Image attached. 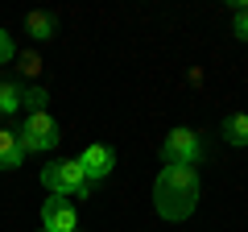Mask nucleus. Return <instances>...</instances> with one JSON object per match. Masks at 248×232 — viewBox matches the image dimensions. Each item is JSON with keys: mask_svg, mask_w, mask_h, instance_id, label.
I'll list each match as a JSON object with an SVG mask.
<instances>
[{"mask_svg": "<svg viewBox=\"0 0 248 232\" xmlns=\"http://www.w3.org/2000/svg\"><path fill=\"white\" fill-rule=\"evenodd\" d=\"M79 166H83V174H87V182L95 187L99 179H108V174L116 170V149L95 141V145H87V149L79 153Z\"/></svg>", "mask_w": 248, "mask_h": 232, "instance_id": "nucleus-6", "label": "nucleus"}, {"mask_svg": "<svg viewBox=\"0 0 248 232\" xmlns=\"http://www.w3.org/2000/svg\"><path fill=\"white\" fill-rule=\"evenodd\" d=\"M42 187L50 191V195H75V199H91V182L87 174H83L79 158H66V162H50V166H42Z\"/></svg>", "mask_w": 248, "mask_h": 232, "instance_id": "nucleus-2", "label": "nucleus"}, {"mask_svg": "<svg viewBox=\"0 0 248 232\" xmlns=\"http://www.w3.org/2000/svg\"><path fill=\"white\" fill-rule=\"evenodd\" d=\"M232 33H236L240 42H248V9L236 13V21H232Z\"/></svg>", "mask_w": 248, "mask_h": 232, "instance_id": "nucleus-13", "label": "nucleus"}, {"mask_svg": "<svg viewBox=\"0 0 248 232\" xmlns=\"http://www.w3.org/2000/svg\"><path fill=\"white\" fill-rule=\"evenodd\" d=\"M9 58H17V46H13V37L4 33V29H0V66L9 63Z\"/></svg>", "mask_w": 248, "mask_h": 232, "instance_id": "nucleus-12", "label": "nucleus"}, {"mask_svg": "<svg viewBox=\"0 0 248 232\" xmlns=\"http://www.w3.org/2000/svg\"><path fill=\"white\" fill-rule=\"evenodd\" d=\"M17 141H21L25 153H42V149H54V145L62 141V133H58V125H54L50 112H29V120L17 133Z\"/></svg>", "mask_w": 248, "mask_h": 232, "instance_id": "nucleus-4", "label": "nucleus"}, {"mask_svg": "<svg viewBox=\"0 0 248 232\" xmlns=\"http://www.w3.org/2000/svg\"><path fill=\"white\" fill-rule=\"evenodd\" d=\"M21 162H25V149H21L17 133H9V129H0V170H17Z\"/></svg>", "mask_w": 248, "mask_h": 232, "instance_id": "nucleus-7", "label": "nucleus"}, {"mask_svg": "<svg viewBox=\"0 0 248 232\" xmlns=\"http://www.w3.org/2000/svg\"><path fill=\"white\" fill-rule=\"evenodd\" d=\"M21 71H25V75H42V63H37V54H21Z\"/></svg>", "mask_w": 248, "mask_h": 232, "instance_id": "nucleus-14", "label": "nucleus"}, {"mask_svg": "<svg viewBox=\"0 0 248 232\" xmlns=\"http://www.w3.org/2000/svg\"><path fill=\"white\" fill-rule=\"evenodd\" d=\"M203 137L195 133V129L178 125L174 133H166V141H161V162L166 166H199L203 162Z\"/></svg>", "mask_w": 248, "mask_h": 232, "instance_id": "nucleus-3", "label": "nucleus"}, {"mask_svg": "<svg viewBox=\"0 0 248 232\" xmlns=\"http://www.w3.org/2000/svg\"><path fill=\"white\" fill-rule=\"evenodd\" d=\"M42 232H79L75 203H66L62 195L46 199V203H42Z\"/></svg>", "mask_w": 248, "mask_h": 232, "instance_id": "nucleus-5", "label": "nucleus"}, {"mask_svg": "<svg viewBox=\"0 0 248 232\" xmlns=\"http://www.w3.org/2000/svg\"><path fill=\"white\" fill-rule=\"evenodd\" d=\"M0 116H4V112H0Z\"/></svg>", "mask_w": 248, "mask_h": 232, "instance_id": "nucleus-15", "label": "nucleus"}, {"mask_svg": "<svg viewBox=\"0 0 248 232\" xmlns=\"http://www.w3.org/2000/svg\"><path fill=\"white\" fill-rule=\"evenodd\" d=\"M21 108V87L17 83H0V112H17Z\"/></svg>", "mask_w": 248, "mask_h": 232, "instance_id": "nucleus-11", "label": "nucleus"}, {"mask_svg": "<svg viewBox=\"0 0 248 232\" xmlns=\"http://www.w3.org/2000/svg\"><path fill=\"white\" fill-rule=\"evenodd\" d=\"M25 29H29L33 42H50L54 29H58V21H54V13H29V17H25Z\"/></svg>", "mask_w": 248, "mask_h": 232, "instance_id": "nucleus-9", "label": "nucleus"}, {"mask_svg": "<svg viewBox=\"0 0 248 232\" xmlns=\"http://www.w3.org/2000/svg\"><path fill=\"white\" fill-rule=\"evenodd\" d=\"M219 133H223V141H228V145H248V112H232V116H223Z\"/></svg>", "mask_w": 248, "mask_h": 232, "instance_id": "nucleus-8", "label": "nucleus"}, {"mask_svg": "<svg viewBox=\"0 0 248 232\" xmlns=\"http://www.w3.org/2000/svg\"><path fill=\"white\" fill-rule=\"evenodd\" d=\"M46 104H50V91H46V87L21 91V108H29V112H46Z\"/></svg>", "mask_w": 248, "mask_h": 232, "instance_id": "nucleus-10", "label": "nucleus"}, {"mask_svg": "<svg viewBox=\"0 0 248 232\" xmlns=\"http://www.w3.org/2000/svg\"><path fill=\"white\" fill-rule=\"evenodd\" d=\"M153 207L161 220H186L199 207V170L195 166H166L153 182Z\"/></svg>", "mask_w": 248, "mask_h": 232, "instance_id": "nucleus-1", "label": "nucleus"}]
</instances>
